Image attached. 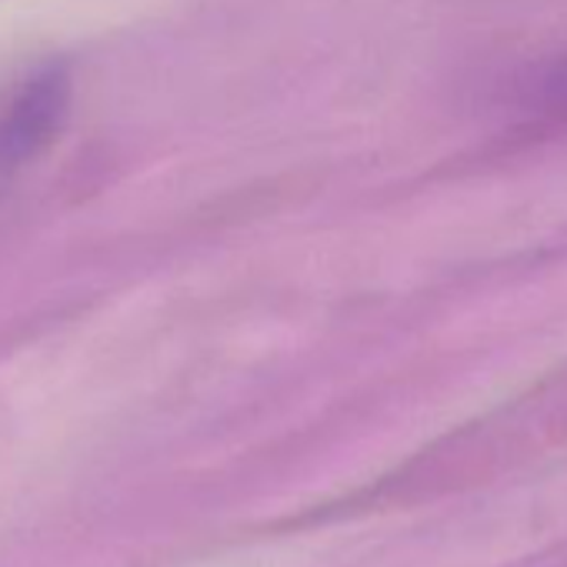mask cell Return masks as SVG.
I'll list each match as a JSON object with an SVG mask.
<instances>
[{
    "label": "cell",
    "instance_id": "obj_1",
    "mask_svg": "<svg viewBox=\"0 0 567 567\" xmlns=\"http://www.w3.org/2000/svg\"><path fill=\"white\" fill-rule=\"evenodd\" d=\"M74 97L68 61H44L0 94V184L34 164L64 131Z\"/></svg>",
    "mask_w": 567,
    "mask_h": 567
},
{
    "label": "cell",
    "instance_id": "obj_2",
    "mask_svg": "<svg viewBox=\"0 0 567 567\" xmlns=\"http://www.w3.org/2000/svg\"><path fill=\"white\" fill-rule=\"evenodd\" d=\"M514 114L534 121H567V54L520 68L504 91Z\"/></svg>",
    "mask_w": 567,
    "mask_h": 567
}]
</instances>
